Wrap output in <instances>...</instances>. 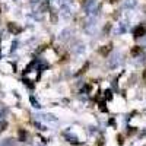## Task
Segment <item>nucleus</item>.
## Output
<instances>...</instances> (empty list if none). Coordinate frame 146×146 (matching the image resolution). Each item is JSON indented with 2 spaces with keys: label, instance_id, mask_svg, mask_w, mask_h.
<instances>
[{
  "label": "nucleus",
  "instance_id": "obj_1",
  "mask_svg": "<svg viewBox=\"0 0 146 146\" xmlns=\"http://www.w3.org/2000/svg\"><path fill=\"white\" fill-rule=\"evenodd\" d=\"M7 29L12 32V34H13V35H18L21 31H22V28L19 27V25H16V23L15 22H10L9 23V25H7Z\"/></svg>",
  "mask_w": 146,
  "mask_h": 146
},
{
  "label": "nucleus",
  "instance_id": "obj_2",
  "mask_svg": "<svg viewBox=\"0 0 146 146\" xmlns=\"http://www.w3.org/2000/svg\"><path fill=\"white\" fill-rule=\"evenodd\" d=\"M94 6H95V0H85L83 2V9L86 10L88 13L94 12Z\"/></svg>",
  "mask_w": 146,
  "mask_h": 146
},
{
  "label": "nucleus",
  "instance_id": "obj_3",
  "mask_svg": "<svg viewBox=\"0 0 146 146\" xmlns=\"http://www.w3.org/2000/svg\"><path fill=\"white\" fill-rule=\"evenodd\" d=\"M145 34H146V28L143 25H140V27H137L135 29V36L136 38H139V36H145Z\"/></svg>",
  "mask_w": 146,
  "mask_h": 146
},
{
  "label": "nucleus",
  "instance_id": "obj_4",
  "mask_svg": "<svg viewBox=\"0 0 146 146\" xmlns=\"http://www.w3.org/2000/svg\"><path fill=\"white\" fill-rule=\"evenodd\" d=\"M110 50H111V45H104L101 50H100V53H101L102 56H107V54L110 53Z\"/></svg>",
  "mask_w": 146,
  "mask_h": 146
},
{
  "label": "nucleus",
  "instance_id": "obj_5",
  "mask_svg": "<svg viewBox=\"0 0 146 146\" xmlns=\"http://www.w3.org/2000/svg\"><path fill=\"white\" fill-rule=\"evenodd\" d=\"M118 58H120V56H118V54H117V56H114V57H113V60L110 62V66H111V67H115V64L120 62Z\"/></svg>",
  "mask_w": 146,
  "mask_h": 146
},
{
  "label": "nucleus",
  "instance_id": "obj_6",
  "mask_svg": "<svg viewBox=\"0 0 146 146\" xmlns=\"http://www.w3.org/2000/svg\"><path fill=\"white\" fill-rule=\"evenodd\" d=\"M29 100H31V104H32V107H34V108H41V105H40V102H38V101H36V100L34 98V96H31V98H29Z\"/></svg>",
  "mask_w": 146,
  "mask_h": 146
},
{
  "label": "nucleus",
  "instance_id": "obj_7",
  "mask_svg": "<svg viewBox=\"0 0 146 146\" xmlns=\"http://www.w3.org/2000/svg\"><path fill=\"white\" fill-rule=\"evenodd\" d=\"M140 51H142V48H140L139 45H136V47H135V48H133V50H131V56H137V54H139Z\"/></svg>",
  "mask_w": 146,
  "mask_h": 146
},
{
  "label": "nucleus",
  "instance_id": "obj_8",
  "mask_svg": "<svg viewBox=\"0 0 146 146\" xmlns=\"http://www.w3.org/2000/svg\"><path fill=\"white\" fill-rule=\"evenodd\" d=\"M126 6L130 7V9L135 7V6H136V0H127V2H126Z\"/></svg>",
  "mask_w": 146,
  "mask_h": 146
},
{
  "label": "nucleus",
  "instance_id": "obj_9",
  "mask_svg": "<svg viewBox=\"0 0 146 146\" xmlns=\"http://www.w3.org/2000/svg\"><path fill=\"white\" fill-rule=\"evenodd\" d=\"M25 137H27V133L23 131V130H19V140H25Z\"/></svg>",
  "mask_w": 146,
  "mask_h": 146
},
{
  "label": "nucleus",
  "instance_id": "obj_10",
  "mask_svg": "<svg viewBox=\"0 0 146 146\" xmlns=\"http://www.w3.org/2000/svg\"><path fill=\"white\" fill-rule=\"evenodd\" d=\"M104 96H105L107 100H111V98H113V95H111V91H110V89H108V91H105V95H104Z\"/></svg>",
  "mask_w": 146,
  "mask_h": 146
},
{
  "label": "nucleus",
  "instance_id": "obj_11",
  "mask_svg": "<svg viewBox=\"0 0 146 146\" xmlns=\"http://www.w3.org/2000/svg\"><path fill=\"white\" fill-rule=\"evenodd\" d=\"M6 126H7L6 121H2V123H0V131H3V130L6 129Z\"/></svg>",
  "mask_w": 146,
  "mask_h": 146
},
{
  "label": "nucleus",
  "instance_id": "obj_12",
  "mask_svg": "<svg viewBox=\"0 0 146 146\" xmlns=\"http://www.w3.org/2000/svg\"><path fill=\"white\" fill-rule=\"evenodd\" d=\"M123 142H124V140H123V136H118V143L123 145Z\"/></svg>",
  "mask_w": 146,
  "mask_h": 146
},
{
  "label": "nucleus",
  "instance_id": "obj_13",
  "mask_svg": "<svg viewBox=\"0 0 146 146\" xmlns=\"http://www.w3.org/2000/svg\"><path fill=\"white\" fill-rule=\"evenodd\" d=\"M145 78H146V72H145Z\"/></svg>",
  "mask_w": 146,
  "mask_h": 146
}]
</instances>
